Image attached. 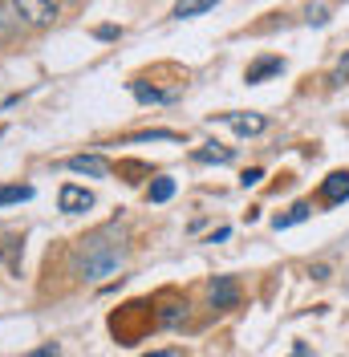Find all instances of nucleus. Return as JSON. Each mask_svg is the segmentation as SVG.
Wrapping results in <instances>:
<instances>
[{
  "label": "nucleus",
  "instance_id": "1",
  "mask_svg": "<svg viewBox=\"0 0 349 357\" xmlns=\"http://www.w3.org/2000/svg\"><path fill=\"white\" fill-rule=\"evenodd\" d=\"M118 264H122V248L110 244L106 231L94 236L86 244V252H82V276H86V280H102V276H110Z\"/></svg>",
  "mask_w": 349,
  "mask_h": 357
},
{
  "label": "nucleus",
  "instance_id": "2",
  "mask_svg": "<svg viewBox=\"0 0 349 357\" xmlns=\"http://www.w3.org/2000/svg\"><path fill=\"white\" fill-rule=\"evenodd\" d=\"M13 8H17V17H21L24 24L45 29V24L57 21V13H61V0H13Z\"/></svg>",
  "mask_w": 349,
  "mask_h": 357
},
{
  "label": "nucleus",
  "instance_id": "3",
  "mask_svg": "<svg viewBox=\"0 0 349 357\" xmlns=\"http://www.w3.org/2000/svg\"><path fill=\"white\" fill-rule=\"evenodd\" d=\"M57 207H61L66 215H77V211H89V207H94V195H89L86 187H77V183H66V187L57 191Z\"/></svg>",
  "mask_w": 349,
  "mask_h": 357
},
{
  "label": "nucleus",
  "instance_id": "4",
  "mask_svg": "<svg viewBox=\"0 0 349 357\" xmlns=\"http://www.w3.org/2000/svg\"><path fill=\"white\" fill-rule=\"evenodd\" d=\"M346 199H349V171L325 175V183H321V203L333 207V203H346Z\"/></svg>",
  "mask_w": 349,
  "mask_h": 357
},
{
  "label": "nucleus",
  "instance_id": "5",
  "mask_svg": "<svg viewBox=\"0 0 349 357\" xmlns=\"http://www.w3.org/2000/svg\"><path fill=\"white\" fill-rule=\"evenodd\" d=\"M219 122H228V126L236 134H244V138H252V134H260L264 126H268L264 114H219Z\"/></svg>",
  "mask_w": 349,
  "mask_h": 357
},
{
  "label": "nucleus",
  "instance_id": "6",
  "mask_svg": "<svg viewBox=\"0 0 349 357\" xmlns=\"http://www.w3.org/2000/svg\"><path fill=\"white\" fill-rule=\"evenodd\" d=\"M236 301H240L236 280H232V276H216V280H211V305H216V309H232Z\"/></svg>",
  "mask_w": 349,
  "mask_h": 357
},
{
  "label": "nucleus",
  "instance_id": "7",
  "mask_svg": "<svg viewBox=\"0 0 349 357\" xmlns=\"http://www.w3.org/2000/svg\"><path fill=\"white\" fill-rule=\"evenodd\" d=\"M281 69H284L281 57H260V61H252V66H248L244 82H248V86H260L264 77H272V73H281Z\"/></svg>",
  "mask_w": 349,
  "mask_h": 357
},
{
  "label": "nucleus",
  "instance_id": "8",
  "mask_svg": "<svg viewBox=\"0 0 349 357\" xmlns=\"http://www.w3.org/2000/svg\"><path fill=\"white\" fill-rule=\"evenodd\" d=\"M219 0H174L171 17L174 21H191V17H203V13H211Z\"/></svg>",
  "mask_w": 349,
  "mask_h": 357
},
{
  "label": "nucleus",
  "instance_id": "9",
  "mask_svg": "<svg viewBox=\"0 0 349 357\" xmlns=\"http://www.w3.org/2000/svg\"><path fill=\"white\" fill-rule=\"evenodd\" d=\"M69 171H77V175H94V178H102L106 175V162L98 155H73L69 158Z\"/></svg>",
  "mask_w": 349,
  "mask_h": 357
},
{
  "label": "nucleus",
  "instance_id": "10",
  "mask_svg": "<svg viewBox=\"0 0 349 357\" xmlns=\"http://www.w3.org/2000/svg\"><path fill=\"white\" fill-rule=\"evenodd\" d=\"M309 215H313V203H292V207H288V215H276V220H272V227H276V231H284V227L305 223Z\"/></svg>",
  "mask_w": 349,
  "mask_h": 357
},
{
  "label": "nucleus",
  "instance_id": "11",
  "mask_svg": "<svg viewBox=\"0 0 349 357\" xmlns=\"http://www.w3.org/2000/svg\"><path fill=\"white\" fill-rule=\"evenodd\" d=\"M232 146H219V142H207V146H199L195 151V162H232Z\"/></svg>",
  "mask_w": 349,
  "mask_h": 357
},
{
  "label": "nucleus",
  "instance_id": "12",
  "mask_svg": "<svg viewBox=\"0 0 349 357\" xmlns=\"http://www.w3.org/2000/svg\"><path fill=\"white\" fill-rule=\"evenodd\" d=\"M134 98L138 102H171L174 93H167V89H154V86H147V82H134Z\"/></svg>",
  "mask_w": 349,
  "mask_h": 357
},
{
  "label": "nucleus",
  "instance_id": "13",
  "mask_svg": "<svg viewBox=\"0 0 349 357\" xmlns=\"http://www.w3.org/2000/svg\"><path fill=\"white\" fill-rule=\"evenodd\" d=\"M171 195H174V178H167V175H163V178H154V183H151V191H147V199H151V203H167Z\"/></svg>",
  "mask_w": 349,
  "mask_h": 357
},
{
  "label": "nucleus",
  "instance_id": "14",
  "mask_svg": "<svg viewBox=\"0 0 349 357\" xmlns=\"http://www.w3.org/2000/svg\"><path fill=\"white\" fill-rule=\"evenodd\" d=\"M33 199V187L21 183V187H0V207H8V203H24Z\"/></svg>",
  "mask_w": 349,
  "mask_h": 357
},
{
  "label": "nucleus",
  "instance_id": "15",
  "mask_svg": "<svg viewBox=\"0 0 349 357\" xmlns=\"http://www.w3.org/2000/svg\"><path fill=\"white\" fill-rule=\"evenodd\" d=\"M305 24H317V29H321V24H329V8H325V4H309Z\"/></svg>",
  "mask_w": 349,
  "mask_h": 357
},
{
  "label": "nucleus",
  "instance_id": "16",
  "mask_svg": "<svg viewBox=\"0 0 349 357\" xmlns=\"http://www.w3.org/2000/svg\"><path fill=\"white\" fill-rule=\"evenodd\" d=\"M260 178H264V171H260V167H252V171H244V175H240V183H244V187H256Z\"/></svg>",
  "mask_w": 349,
  "mask_h": 357
},
{
  "label": "nucleus",
  "instance_id": "17",
  "mask_svg": "<svg viewBox=\"0 0 349 357\" xmlns=\"http://www.w3.org/2000/svg\"><path fill=\"white\" fill-rule=\"evenodd\" d=\"M24 357H61V349L57 345H41V349H33V354H24Z\"/></svg>",
  "mask_w": 349,
  "mask_h": 357
},
{
  "label": "nucleus",
  "instance_id": "18",
  "mask_svg": "<svg viewBox=\"0 0 349 357\" xmlns=\"http://www.w3.org/2000/svg\"><path fill=\"white\" fill-rule=\"evenodd\" d=\"M118 33H122V29H114V24H102V29H98V37H102V41H114Z\"/></svg>",
  "mask_w": 349,
  "mask_h": 357
},
{
  "label": "nucleus",
  "instance_id": "19",
  "mask_svg": "<svg viewBox=\"0 0 349 357\" xmlns=\"http://www.w3.org/2000/svg\"><path fill=\"white\" fill-rule=\"evenodd\" d=\"M292 357H309V345H305V341H297V349H292Z\"/></svg>",
  "mask_w": 349,
  "mask_h": 357
},
{
  "label": "nucleus",
  "instance_id": "20",
  "mask_svg": "<svg viewBox=\"0 0 349 357\" xmlns=\"http://www.w3.org/2000/svg\"><path fill=\"white\" fill-rule=\"evenodd\" d=\"M147 357H174L171 349H163V354H147Z\"/></svg>",
  "mask_w": 349,
  "mask_h": 357
}]
</instances>
